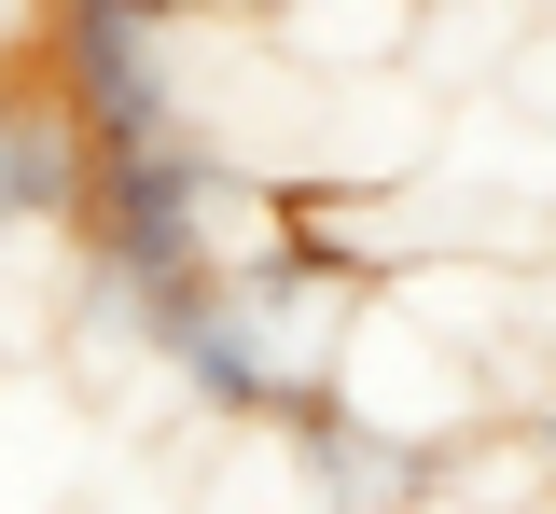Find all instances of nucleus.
<instances>
[{
	"label": "nucleus",
	"instance_id": "obj_1",
	"mask_svg": "<svg viewBox=\"0 0 556 514\" xmlns=\"http://www.w3.org/2000/svg\"><path fill=\"white\" fill-rule=\"evenodd\" d=\"M84 181H98V140L56 98V70H0V250L14 236H70L84 250Z\"/></svg>",
	"mask_w": 556,
	"mask_h": 514
},
{
	"label": "nucleus",
	"instance_id": "obj_2",
	"mask_svg": "<svg viewBox=\"0 0 556 514\" xmlns=\"http://www.w3.org/2000/svg\"><path fill=\"white\" fill-rule=\"evenodd\" d=\"M417 28V0H278V56H320V70H390Z\"/></svg>",
	"mask_w": 556,
	"mask_h": 514
}]
</instances>
